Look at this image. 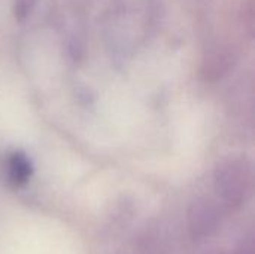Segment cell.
<instances>
[{
    "label": "cell",
    "instance_id": "6da1fadb",
    "mask_svg": "<svg viewBox=\"0 0 255 254\" xmlns=\"http://www.w3.org/2000/svg\"><path fill=\"white\" fill-rule=\"evenodd\" d=\"M217 184L226 201L232 205H238L247 196L250 187V177L242 165L229 163L227 166L218 171Z\"/></svg>",
    "mask_w": 255,
    "mask_h": 254
},
{
    "label": "cell",
    "instance_id": "7a4b0ae2",
    "mask_svg": "<svg viewBox=\"0 0 255 254\" xmlns=\"http://www.w3.org/2000/svg\"><path fill=\"white\" fill-rule=\"evenodd\" d=\"M33 168L28 157L22 153H13L7 162V175L13 186H24L31 177Z\"/></svg>",
    "mask_w": 255,
    "mask_h": 254
}]
</instances>
